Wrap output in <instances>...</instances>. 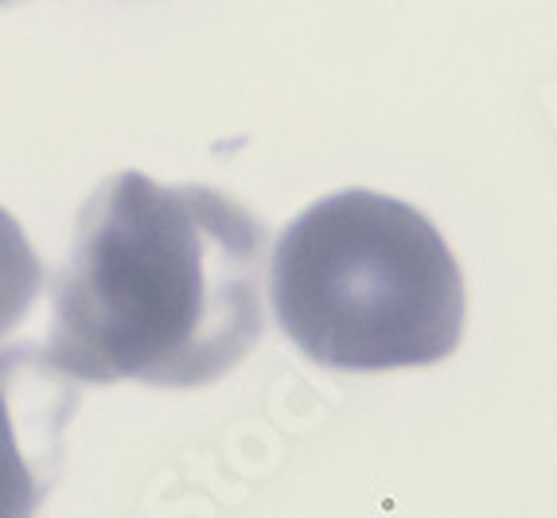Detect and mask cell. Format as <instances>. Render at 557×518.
I'll use <instances>...</instances> for the list:
<instances>
[{"instance_id":"6da1fadb","label":"cell","mask_w":557,"mask_h":518,"mask_svg":"<svg viewBox=\"0 0 557 518\" xmlns=\"http://www.w3.org/2000/svg\"><path fill=\"white\" fill-rule=\"evenodd\" d=\"M261 258L231 195L117 172L78 211L39 355L75 382L207 386L261 340Z\"/></svg>"},{"instance_id":"7a4b0ae2","label":"cell","mask_w":557,"mask_h":518,"mask_svg":"<svg viewBox=\"0 0 557 518\" xmlns=\"http://www.w3.org/2000/svg\"><path fill=\"white\" fill-rule=\"evenodd\" d=\"M270 300L308 359L347 374L433 367L465 335V278L448 242L418 207L367 187L288 222Z\"/></svg>"},{"instance_id":"3957f363","label":"cell","mask_w":557,"mask_h":518,"mask_svg":"<svg viewBox=\"0 0 557 518\" xmlns=\"http://www.w3.org/2000/svg\"><path fill=\"white\" fill-rule=\"evenodd\" d=\"M28 355L32 351H0V515H28L44 499L39 468L47 464V441H55V436H28V429H63V417H39L36 421V414H32V406H39L59 390L39 394L51 386L47 370L55 367H47V359L39 355L36 370H24Z\"/></svg>"},{"instance_id":"277c9868","label":"cell","mask_w":557,"mask_h":518,"mask_svg":"<svg viewBox=\"0 0 557 518\" xmlns=\"http://www.w3.org/2000/svg\"><path fill=\"white\" fill-rule=\"evenodd\" d=\"M44 285V266L32 254L20 222L0 207V340L16 332Z\"/></svg>"},{"instance_id":"5b68a950","label":"cell","mask_w":557,"mask_h":518,"mask_svg":"<svg viewBox=\"0 0 557 518\" xmlns=\"http://www.w3.org/2000/svg\"><path fill=\"white\" fill-rule=\"evenodd\" d=\"M0 4H9V0H0Z\"/></svg>"}]
</instances>
